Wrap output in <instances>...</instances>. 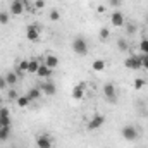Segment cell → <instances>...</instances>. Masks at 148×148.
Listing matches in <instances>:
<instances>
[{
    "label": "cell",
    "instance_id": "18",
    "mask_svg": "<svg viewBox=\"0 0 148 148\" xmlns=\"http://www.w3.org/2000/svg\"><path fill=\"white\" fill-rule=\"evenodd\" d=\"M43 93H41V88L38 86V88H31L29 91H28V98L31 100V102H36V100H40V97H41Z\"/></svg>",
    "mask_w": 148,
    "mask_h": 148
},
{
    "label": "cell",
    "instance_id": "15",
    "mask_svg": "<svg viewBox=\"0 0 148 148\" xmlns=\"http://www.w3.org/2000/svg\"><path fill=\"white\" fill-rule=\"evenodd\" d=\"M52 73H53V69L47 67L45 64H40V67H38V71H36V74L40 77H43V79H48V77L52 76Z\"/></svg>",
    "mask_w": 148,
    "mask_h": 148
},
{
    "label": "cell",
    "instance_id": "17",
    "mask_svg": "<svg viewBox=\"0 0 148 148\" xmlns=\"http://www.w3.org/2000/svg\"><path fill=\"white\" fill-rule=\"evenodd\" d=\"M17 79H19V76H17L16 71H9V73H5V81H7L9 86H14V84L17 83Z\"/></svg>",
    "mask_w": 148,
    "mask_h": 148
},
{
    "label": "cell",
    "instance_id": "9",
    "mask_svg": "<svg viewBox=\"0 0 148 148\" xmlns=\"http://www.w3.org/2000/svg\"><path fill=\"white\" fill-rule=\"evenodd\" d=\"M40 88H41V93H43V95H47V97H53V95L57 93V88H55V84H53L52 81H48V79H47V81H45V83H43Z\"/></svg>",
    "mask_w": 148,
    "mask_h": 148
},
{
    "label": "cell",
    "instance_id": "27",
    "mask_svg": "<svg viewBox=\"0 0 148 148\" xmlns=\"http://www.w3.org/2000/svg\"><path fill=\"white\" fill-rule=\"evenodd\" d=\"M140 50H141V53H148V38H143V40H141Z\"/></svg>",
    "mask_w": 148,
    "mask_h": 148
},
{
    "label": "cell",
    "instance_id": "20",
    "mask_svg": "<svg viewBox=\"0 0 148 148\" xmlns=\"http://www.w3.org/2000/svg\"><path fill=\"white\" fill-rule=\"evenodd\" d=\"M16 103H17L21 109H26V107L31 103V100L28 98V95H19V97H17V100H16Z\"/></svg>",
    "mask_w": 148,
    "mask_h": 148
},
{
    "label": "cell",
    "instance_id": "11",
    "mask_svg": "<svg viewBox=\"0 0 148 148\" xmlns=\"http://www.w3.org/2000/svg\"><path fill=\"white\" fill-rule=\"evenodd\" d=\"M43 64H45L47 67H50V69H55V67L60 64V60H59V57H57V55H53V53H47V57H45Z\"/></svg>",
    "mask_w": 148,
    "mask_h": 148
},
{
    "label": "cell",
    "instance_id": "5",
    "mask_svg": "<svg viewBox=\"0 0 148 148\" xmlns=\"http://www.w3.org/2000/svg\"><path fill=\"white\" fill-rule=\"evenodd\" d=\"M124 67H127V69H131V71L141 69V57H140V55H129V57L124 60Z\"/></svg>",
    "mask_w": 148,
    "mask_h": 148
},
{
    "label": "cell",
    "instance_id": "23",
    "mask_svg": "<svg viewBox=\"0 0 148 148\" xmlns=\"http://www.w3.org/2000/svg\"><path fill=\"white\" fill-rule=\"evenodd\" d=\"M9 136H10V127H0V141L9 140Z\"/></svg>",
    "mask_w": 148,
    "mask_h": 148
},
{
    "label": "cell",
    "instance_id": "22",
    "mask_svg": "<svg viewBox=\"0 0 148 148\" xmlns=\"http://www.w3.org/2000/svg\"><path fill=\"white\" fill-rule=\"evenodd\" d=\"M48 19H50V21H53V23L60 21V12H59L57 9H52V10H50V14H48Z\"/></svg>",
    "mask_w": 148,
    "mask_h": 148
},
{
    "label": "cell",
    "instance_id": "2",
    "mask_svg": "<svg viewBox=\"0 0 148 148\" xmlns=\"http://www.w3.org/2000/svg\"><path fill=\"white\" fill-rule=\"evenodd\" d=\"M121 134H122V138L126 140V141H136L138 140V136H140V133H138V129L134 127V126H131V124H126L122 129H121Z\"/></svg>",
    "mask_w": 148,
    "mask_h": 148
},
{
    "label": "cell",
    "instance_id": "32",
    "mask_svg": "<svg viewBox=\"0 0 148 148\" xmlns=\"http://www.w3.org/2000/svg\"><path fill=\"white\" fill-rule=\"evenodd\" d=\"M7 81H5V76H0V90H7Z\"/></svg>",
    "mask_w": 148,
    "mask_h": 148
},
{
    "label": "cell",
    "instance_id": "19",
    "mask_svg": "<svg viewBox=\"0 0 148 148\" xmlns=\"http://www.w3.org/2000/svg\"><path fill=\"white\" fill-rule=\"evenodd\" d=\"M91 69H93L95 73H102V71L105 69V60H103V59L93 60V62H91Z\"/></svg>",
    "mask_w": 148,
    "mask_h": 148
},
{
    "label": "cell",
    "instance_id": "7",
    "mask_svg": "<svg viewBox=\"0 0 148 148\" xmlns=\"http://www.w3.org/2000/svg\"><path fill=\"white\" fill-rule=\"evenodd\" d=\"M9 10H10L12 16H21V14L26 10V7H24V0H12Z\"/></svg>",
    "mask_w": 148,
    "mask_h": 148
},
{
    "label": "cell",
    "instance_id": "16",
    "mask_svg": "<svg viewBox=\"0 0 148 148\" xmlns=\"http://www.w3.org/2000/svg\"><path fill=\"white\" fill-rule=\"evenodd\" d=\"M40 64H41L40 59H29V62H28V74H36Z\"/></svg>",
    "mask_w": 148,
    "mask_h": 148
},
{
    "label": "cell",
    "instance_id": "31",
    "mask_svg": "<svg viewBox=\"0 0 148 148\" xmlns=\"http://www.w3.org/2000/svg\"><path fill=\"white\" fill-rule=\"evenodd\" d=\"M7 95H9V98H10V100H17V97H19L16 90H9V93H7Z\"/></svg>",
    "mask_w": 148,
    "mask_h": 148
},
{
    "label": "cell",
    "instance_id": "34",
    "mask_svg": "<svg viewBox=\"0 0 148 148\" xmlns=\"http://www.w3.org/2000/svg\"><path fill=\"white\" fill-rule=\"evenodd\" d=\"M105 10H107V7H105V5H98V7H97V12H98V14H103Z\"/></svg>",
    "mask_w": 148,
    "mask_h": 148
},
{
    "label": "cell",
    "instance_id": "8",
    "mask_svg": "<svg viewBox=\"0 0 148 148\" xmlns=\"http://www.w3.org/2000/svg\"><path fill=\"white\" fill-rule=\"evenodd\" d=\"M110 23H112V26H115V28H122V26L126 24L124 14H122V12H119V10L112 12V16H110Z\"/></svg>",
    "mask_w": 148,
    "mask_h": 148
},
{
    "label": "cell",
    "instance_id": "4",
    "mask_svg": "<svg viewBox=\"0 0 148 148\" xmlns=\"http://www.w3.org/2000/svg\"><path fill=\"white\" fill-rule=\"evenodd\" d=\"M103 95H105L109 103H117V90H115V86L112 83L103 84Z\"/></svg>",
    "mask_w": 148,
    "mask_h": 148
},
{
    "label": "cell",
    "instance_id": "36",
    "mask_svg": "<svg viewBox=\"0 0 148 148\" xmlns=\"http://www.w3.org/2000/svg\"><path fill=\"white\" fill-rule=\"evenodd\" d=\"M0 127H2V124H0Z\"/></svg>",
    "mask_w": 148,
    "mask_h": 148
},
{
    "label": "cell",
    "instance_id": "30",
    "mask_svg": "<svg viewBox=\"0 0 148 148\" xmlns=\"http://www.w3.org/2000/svg\"><path fill=\"white\" fill-rule=\"evenodd\" d=\"M140 57H141V67L148 71V53H141Z\"/></svg>",
    "mask_w": 148,
    "mask_h": 148
},
{
    "label": "cell",
    "instance_id": "3",
    "mask_svg": "<svg viewBox=\"0 0 148 148\" xmlns=\"http://www.w3.org/2000/svg\"><path fill=\"white\" fill-rule=\"evenodd\" d=\"M103 124H105V117H103L102 114H95V115L88 121L86 129H88V131H97V129H100Z\"/></svg>",
    "mask_w": 148,
    "mask_h": 148
},
{
    "label": "cell",
    "instance_id": "14",
    "mask_svg": "<svg viewBox=\"0 0 148 148\" xmlns=\"http://www.w3.org/2000/svg\"><path fill=\"white\" fill-rule=\"evenodd\" d=\"M28 62H29V59H23V60H19V64H17V67H16V73H17L19 77L24 76V74H28Z\"/></svg>",
    "mask_w": 148,
    "mask_h": 148
},
{
    "label": "cell",
    "instance_id": "35",
    "mask_svg": "<svg viewBox=\"0 0 148 148\" xmlns=\"http://www.w3.org/2000/svg\"><path fill=\"white\" fill-rule=\"evenodd\" d=\"M0 109H2V103H0Z\"/></svg>",
    "mask_w": 148,
    "mask_h": 148
},
{
    "label": "cell",
    "instance_id": "25",
    "mask_svg": "<svg viewBox=\"0 0 148 148\" xmlns=\"http://www.w3.org/2000/svg\"><path fill=\"white\" fill-rule=\"evenodd\" d=\"M98 35H100V40H102V41H105V40L110 38V29H109V28H102Z\"/></svg>",
    "mask_w": 148,
    "mask_h": 148
},
{
    "label": "cell",
    "instance_id": "26",
    "mask_svg": "<svg viewBox=\"0 0 148 148\" xmlns=\"http://www.w3.org/2000/svg\"><path fill=\"white\" fill-rule=\"evenodd\" d=\"M147 84V81L143 77H136L134 79V90H143V86Z\"/></svg>",
    "mask_w": 148,
    "mask_h": 148
},
{
    "label": "cell",
    "instance_id": "10",
    "mask_svg": "<svg viewBox=\"0 0 148 148\" xmlns=\"http://www.w3.org/2000/svg\"><path fill=\"white\" fill-rule=\"evenodd\" d=\"M84 91H86V84L84 83H79V84H76L73 88V98L74 100H83L84 98Z\"/></svg>",
    "mask_w": 148,
    "mask_h": 148
},
{
    "label": "cell",
    "instance_id": "1",
    "mask_svg": "<svg viewBox=\"0 0 148 148\" xmlns=\"http://www.w3.org/2000/svg\"><path fill=\"white\" fill-rule=\"evenodd\" d=\"M88 50H90V47H88V41L84 40L83 36H76L73 40V52L76 55H86L88 53Z\"/></svg>",
    "mask_w": 148,
    "mask_h": 148
},
{
    "label": "cell",
    "instance_id": "12",
    "mask_svg": "<svg viewBox=\"0 0 148 148\" xmlns=\"http://www.w3.org/2000/svg\"><path fill=\"white\" fill-rule=\"evenodd\" d=\"M36 147L38 148H52V138L48 134H40L36 138Z\"/></svg>",
    "mask_w": 148,
    "mask_h": 148
},
{
    "label": "cell",
    "instance_id": "24",
    "mask_svg": "<svg viewBox=\"0 0 148 148\" xmlns=\"http://www.w3.org/2000/svg\"><path fill=\"white\" fill-rule=\"evenodd\" d=\"M127 47H129V45H127V41H126L124 38H119V40H117V48H119L121 52H126Z\"/></svg>",
    "mask_w": 148,
    "mask_h": 148
},
{
    "label": "cell",
    "instance_id": "33",
    "mask_svg": "<svg viewBox=\"0 0 148 148\" xmlns=\"http://www.w3.org/2000/svg\"><path fill=\"white\" fill-rule=\"evenodd\" d=\"M121 3H122V0H109V5L114 7V9H115V7H119Z\"/></svg>",
    "mask_w": 148,
    "mask_h": 148
},
{
    "label": "cell",
    "instance_id": "29",
    "mask_svg": "<svg viewBox=\"0 0 148 148\" xmlns=\"http://www.w3.org/2000/svg\"><path fill=\"white\" fill-rule=\"evenodd\" d=\"M7 23H9V12L2 10L0 12V24H7Z\"/></svg>",
    "mask_w": 148,
    "mask_h": 148
},
{
    "label": "cell",
    "instance_id": "6",
    "mask_svg": "<svg viewBox=\"0 0 148 148\" xmlns=\"http://www.w3.org/2000/svg\"><path fill=\"white\" fill-rule=\"evenodd\" d=\"M40 35H41V29H40L38 24H29L26 28V38L29 41H38L40 40Z\"/></svg>",
    "mask_w": 148,
    "mask_h": 148
},
{
    "label": "cell",
    "instance_id": "21",
    "mask_svg": "<svg viewBox=\"0 0 148 148\" xmlns=\"http://www.w3.org/2000/svg\"><path fill=\"white\" fill-rule=\"evenodd\" d=\"M124 26H126V33H127L129 36H133V35H136V31H138V26H136L134 23H126Z\"/></svg>",
    "mask_w": 148,
    "mask_h": 148
},
{
    "label": "cell",
    "instance_id": "28",
    "mask_svg": "<svg viewBox=\"0 0 148 148\" xmlns=\"http://www.w3.org/2000/svg\"><path fill=\"white\" fill-rule=\"evenodd\" d=\"M43 7H45V0H35L33 2V9L35 10H41Z\"/></svg>",
    "mask_w": 148,
    "mask_h": 148
},
{
    "label": "cell",
    "instance_id": "13",
    "mask_svg": "<svg viewBox=\"0 0 148 148\" xmlns=\"http://www.w3.org/2000/svg\"><path fill=\"white\" fill-rule=\"evenodd\" d=\"M9 109L7 107H2L0 109V124L2 127H10V117H9Z\"/></svg>",
    "mask_w": 148,
    "mask_h": 148
}]
</instances>
